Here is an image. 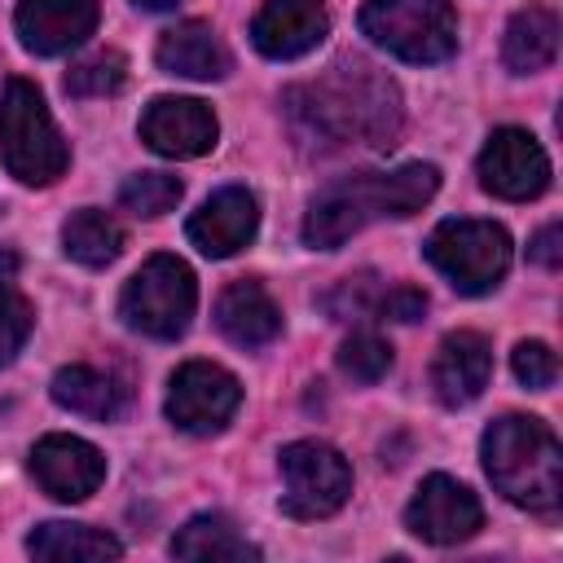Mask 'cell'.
Wrapping results in <instances>:
<instances>
[{"instance_id": "cell-31", "label": "cell", "mask_w": 563, "mask_h": 563, "mask_svg": "<svg viewBox=\"0 0 563 563\" xmlns=\"http://www.w3.org/2000/svg\"><path fill=\"white\" fill-rule=\"evenodd\" d=\"M427 312V295L418 286H387L383 290V303H378V317L383 321H418Z\"/></svg>"}, {"instance_id": "cell-17", "label": "cell", "mask_w": 563, "mask_h": 563, "mask_svg": "<svg viewBox=\"0 0 563 563\" xmlns=\"http://www.w3.org/2000/svg\"><path fill=\"white\" fill-rule=\"evenodd\" d=\"M488 374H493V347L479 330H453L440 339L431 361V391L440 405L449 409L471 405L488 387Z\"/></svg>"}, {"instance_id": "cell-23", "label": "cell", "mask_w": 563, "mask_h": 563, "mask_svg": "<svg viewBox=\"0 0 563 563\" xmlns=\"http://www.w3.org/2000/svg\"><path fill=\"white\" fill-rule=\"evenodd\" d=\"M26 550L35 559H48V563H97V559H119L123 545L101 532V528H88V523H40L31 537H26Z\"/></svg>"}, {"instance_id": "cell-13", "label": "cell", "mask_w": 563, "mask_h": 563, "mask_svg": "<svg viewBox=\"0 0 563 563\" xmlns=\"http://www.w3.org/2000/svg\"><path fill=\"white\" fill-rule=\"evenodd\" d=\"M31 475L53 501H84L106 479V457L79 435H44L31 449Z\"/></svg>"}, {"instance_id": "cell-32", "label": "cell", "mask_w": 563, "mask_h": 563, "mask_svg": "<svg viewBox=\"0 0 563 563\" xmlns=\"http://www.w3.org/2000/svg\"><path fill=\"white\" fill-rule=\"evenodd\" d=\"M528 260L541 264V268H559V264H563V229H559V224H545V229L532 238Z\"/></svg>"}, {"instance_id": "cell-4", "label": "cell", "mask_w": 563, "mask_h": 563, "mask_svg": "<svg viewBox=\"0 0 563 563\" xmlns=\"http://www.w3.org/2000/svg\"><path fill=\"white\" fill-rule=\"evenodd\" d=\"M0 163L22 185H53L70 163V150L40 88L26 79H9L0 101Z\"/></svg>"}, {"instance_id": "cell-29", "label": "cell", "mask_w": 563, "mask_h": 563, "mask_svg": "<svg viewBox=\"0 0 563 563\" xmlns=\"http://www.w3.org/2000/svg\"><path fill=\"white\" fill-rule=\"evenodd\" d=\"M510 369H515V378H519L523 387L545 391V387H554V378H559V356L550 352V343L523 339V343L510 352Z\"/></svg>"}, {"instance_id": "cell-10", "label": "cell", "mask_w": 563, "mask_h": 563, "mask_svg": "<svg viewBox=\"0 0 563 563\" xmlns=\"http://www.w3.org/2000/svg\"><path fill=\"white\" fill-rule=\"evenodd\" d=\"M479 185L493 198L506 202H528L537 194H545L550 185V158L537 145L532 132L523 128H497L488 136V145L479 150Z\"/></svg>"}, {"instance_id": "cell-15", "label": "cell", "mask_w": 563, "mask_h": 563, "mask_svg": "<svg viewBox=\"0 0 563 563\" xmlns=\"http://www.w3.org/2000/svg\"><path fill=\"white\" fill-rule=\"evenodd\" d=\"M330 31L325 0H264L251 22V44L273 62H295L312 53Z\"/></svg>"}, {"instance_id": "cell-16", "label": "cell", "mask_w": 563, "mask_h": 563, "mask_svg": "<svg viewBox=\"0 0 563 563\" xmlns=\"http://www.w3.org/2000/svg\"><path fill=\"white\" fill-rule=\"evenodd\" d=\"M18 40L35 57H57L84 44L97 26V0H22L13 13Z\"/></svg>"}, {"instance_id": "cell-6", "label": "cell", "mask_w": 563, "mask_h": 563, "mask_svg": "<svg viewBox=\"0 0 563 563\" xmlns=\"http://www.w3.org/2000/svg\"><path fill=\"white\" fill-rule=\"evenodd\" d=\"M198 308L194 268L180 255H150L119 295V317L145 339H180Z\"/></svg>"}, {"instance_id": "cell-19", "label": "cell", "mask_w": 563, "mask_h": 563, "mask_svg": "<svg viewBox=\"0 0 563 563\" xmlns=\"http://www.w3.org/2000/svg\"><path fill=\"white\" fill-rule=\"evenodd\" d=\"M154 62H158V70L180 75V79H224L229 75V48L216 35V26H207V22H176L172 31H163Z\"/></svg>"}, {"instance_id": "cell-1", "label": "cell", "mask_w": 563, "mask_h": 563, "mask_svg": "<svg viewBox=\"0 0 563 563\" xmlns=\"http://www.w3.org/2000/svg\"><path fill=\"white\" fill-rule=\"evenodd\" d=\"M295 132L321 150H387L400 136V88L361 57H339L317 79L286 92Z\"/></svg>"}, {"instance_id": "cell-9", "label": "cell", "mask_w": 563, "mask_h": 563, "mask_svg": "<svg viewBox=\"0 0 563 563\" xmlns=\"http://www.w3.org/2000/svg\"><path fill=\"white\" fill-rule=\"evenodd\" d=\"M242 405V387L224 365L185 361L167 383V418L189 435H216Z\"/></svg>"}, {"instance_id": "cell-30", "label": "cell", "mask_w": 563, "mask_h": 563, "mask_svg": "<svg viewBox=\"0 0 563 563\" xmlns=\"http://www.w3.org/2000/svg\"><path fill=\"white\" fill-rule=\"evenodd\" d=\"M31 325H35L31 303H26L18 290L0 286V365H9V361L22 352V343H26Z\"/></svg>"}, {"instance_id": "cell-14", "label": "cell", "mask_w": 563, "mask_h": 563, "mask_svg": "<svg viewBox=\"0 0 563 563\" xmlns=\"http://www.w3.org/2000/svg\"><path fill=\"white\" fill-rule=\"evenodd\" d=\"M260 229V202L251 189L242 185H229V189H216L185 224V238L211 255V260H224V255H238Z\"/></svg>"}, {"instance_id": "cell-33", "label": "cell", "mask_w": 563, "mask_h": 563, "mask_svg": "<svg viewBox=\"0 0 563 563\" xmlns=\"http://www.w3.org/2000/svg\"><path fill=\"white\" fill-rule=\"evenodd\" d=\"M132 4H141V9H150V13H163V9H172V4H180V0H132Z\"/></svg>"}, {"instance_id": "cell-18", "label": "cell", "mask_w": 563, "mask_h": 563, "mask_svg": "<svg viewBox=\"0 0 563 563\" xmlns=\"http://www.w3.org/2000/svg\"><path fill=\"white\" fill-rule=\"evenodd\" d=\"M216 325L238 347H264V343H273L282 334V308L273 303V295L255 277H242V282H229L220 290Z\"/></svg>"}, {"instance_id": "cell-7", "label": "cell", "mask_w": 563, "mask_h": 563, "mask_svg": "<svg viewBox=\"0 0 563 563\" xmlns=\"http://www.w3.org/2000/svg\"><path fill=\"white\" fill-rule=\"evenodd\" d=\"M422 255L457 295H488L510 268V233L493 220H444L431 229Z\"/></svg>"}, {"instance_id": "cell-2", "label": "cell", "mask_w": 563, "mask_h": 563, "mask_svg": "<svg viewBox=\"0 0 563 563\" xmlns=\"http://www.w3.org/2000/svg\"><path fill=\"white\" fill-rule=\"evenodd\" d=\"M440 189V172L431 163H405L391 172H352L330 180L303 216V242L312 251H339L369 220H405L418 216Z\"/></svg>"}, {"instance_id": "cell-24", "label": "cell", "mask_w": 563, "mask_h": 563, "mask_svg": "<svg viewBox=\"0 0 563 563\" xmlns=\"http://www.w3.org/2000/svg\"><path fill=\"white\" fill-rule=\"evenodd\" d=\"M62 251L84 268H106L123 251V224L101 207H79L62 224Z\"/></svg>"}, {"instance_id": "cell-20", "label": "cell", "mask_w": 563, "mask_h": 563, "mask_svg": "<svg viewBox=\"0 0 563 563\" xmlns=\"http://www.w3.org/2000/svg\"><path fill=\"white\" fill-rule=\"evenodd\" d=\"M53 400L79 418H97V422H110L123 413L128 405V387L110 374V369H97V365H66L53 374Z\"/></svg>"}, {"instance_id": "cell-8", "label": "cell", "mask_w": 563, "mask_h": 563, "mask_svg": "<svg viewBox=\"0 0 563 563\" xmlns=\"http://www.w3.org/2000/svg\"><path fill=\"white\" fill-rule=\"evenodd\" d=\"M282 466V515L290 519H325L334 510H343V501L352 497V466L339 449L321 444V440H295L277 453Z\"/></svg>"}, {"instance_id": "cell-5", "label": "cell", "mask_w": 563, "mask_h": 563, "mask_svg": "<svg viewBox=\"0 0 563 563\" xmlns=\"http://www.w3.org/2000/svg\"><path fill=\"white\" fill-rule=\"evenodd\" d=\"M361 31L400 62L431 66L457 48L453 0H365Z\"/></svg>"}, {"instance_id": "cell-28", "label": "cell", "mask_w": 563, "mask_h": 563, "mask_svg": "<svg viewBox=\"0 0 563 563\" xmlns=\"http://www.w3.org/2000/svg\"><path fill=\"white\" fill-rule=\"evenodd\" d=\"M383 282L374 273H361V277H343L330 295H325V308L334 321H352V317H378V303H383Z\"/></svg>"}, {"instance_id": "cell-21", "label": "cell", "mask_w": 563, "mask_h": 563, "mask_svg": "<svg viewBox=\"0 0 563 563\" xmlns=\"http://www.w3.org/2000/svg\"><path fill=\"white\" fill-rule=\"evenodd\" d=\"M559 53V18L554 9L545 4H528L519 9L510 22H506V35H501V62L515 70V75H537L554 62Z\"/></svg>"}, {"instance_id": "cell-3", "label": "cell", "mask_w": 563, "mask_h": 563, "mask_svg": "<svg viewBox=\"0 0 563 563\" xmlns=\"http://www.w3.org/2000/svg\"><path fill=\"white\" fill-rule=\"evenodd\" d=\"M484 471L493 479V488L537 515H554L563 501V449L559 435L541 422V418H523V413H506L497 418L484 440Z\"/></svg>"}, {"instance_id": "cell-27", "label": "cell", "mask_w": 563, "mask_h": 563, "mask_svg": "<svg viewBox=\"0 0 563 563\" xmlns=\"http://www.w3.org/2000/svg\"><path fill=\"white\" fill-rule=\"evenodd\" d=\"M339 369L352 378V383H378L387 369H391V343L361 330L352 339H343L339 347Z\"/></svg>"}, {"instance_id": "cell-12", "label": "cell", "mask_w": 563, "mask_h": 563, "mask_svg": "<svg viewBox=\"0 0 563 563\" xmlns=\"http://www.w3.org/2000/svg\"><path fill=\"white\" fill-rule=\"evenodd\" d=\"M220 136V123L198 97H154L141 114V141L163 158H202Z\"/></svg>"}, {"instance_id": "cell-25", "label": "cell", "mask_w": 563, "mask_h": 563, "mask_svg": "<svg viewBox=\"0 0 563 563\" xmlns=\"http://www.w3.org/2000/svg\"><path fill=\"white\" fill-rule=\"evenodd\" d=\"M180 194L185 189H180L176 176H167V172H136V176H128L119 185V207L132 211V216L154 220V216H167L180 202Z\"/></svg>"}, {"instance_id": "cell-22", "label": "cell", "mask_w": 563, "mask_h": 563, "mask_svg": "<svg viewBox=\"0 0 563 563\" xmlns=\"http://www.w3.org/2000/svg\"><path fill=\"white\" fill-rule=\"evenodd\" d=\"M172 554L176 559H194V563H246V559H260V550L224 515H194L172 537Z\"/></svg>"}, {"instance_id": "cell-11", "label": "cell", "mask_w": 563, "mask_h": 563, "mask_svg": "<svg viewBox=\"0 0 563 563\" xmlns=\"http://www.w3.org/2000/svg\"><path fill=\"white\" fill-rule=\"evenodd\" d=\"M484 523L479 497L457 484L453 475H427L413 493V501L405 506V528L431 545H457L466 537H475Z\"/></svg>"}, {"instance_id": "cell-26", "label": "cell", "mask_w": 563, "mask_h": 563, "mask_svg": "<svg viewBox=\"0 0 563 563\" xmlns=\"http://www.w3.org/2000/svg\"><path fill=\"white\" fill-rule=\"evenodd\" d=\"M123 79H128L123 53L106 48V53H92V57H84V62L70 66L66 92H70V97H110V92L123 88Z\"/></svg>"}]
</instances>
